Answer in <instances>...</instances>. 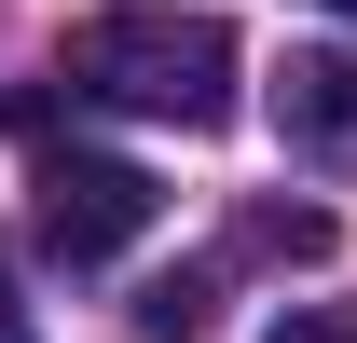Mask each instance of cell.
<instances>
[{
  "label": "cell",
  "mask_w": 357,
  "mask_h": 343,
  "mask_svg": "<svg viewBox=\"0 0 357 343\" xmlns=\"http://www.w3.org/2000/svg\"><path fill=\"white\" fill-rule=\"evenodd\" d=\"M69 83L110 110H151V124H234V28L178 0H124L69 28Z\"/></svg>",
  "instance_id": "1"
},
{
  "label": "cell",
  "mask_w": 357,
  "mask_h": 343,
  "mask_svg": "<svg viewBox=\"0 0 357 343\" xmlns=\"http://www.w3.org/2000/svg\"><path fill=\"white\" fill-rule=\"evenodd\" d=\"M151 165H124V151H42V247L69 261V275H96V261H124L137 234H151Z\"/></svg>",
  "instance_id": "2"
},
{
  "label": "cell",
  "mask_w": 357,
  "mask_h": 343,
  "mask_svg": "<svg viewBox=\"0 0 357 343\" xmlns=\"http://www.w3.org/2000/svg\"><path fill=\"white\" fill-rule=\"evenodd\" d=\"M275 137H289L303 165L357 178V55H289V69H275Z\"/></svg>",
  "instance_id": "3"
},
{
  "label": "cell",
  "mask_w": 357,
  "mask_h": 343,
  "mask_svg": "<svg viewBox=\"0 0 357 343\" xmlns=\"http://www.w3.org/2000/svg\"><path fill=\"white\" fill-rule=\"evenodd\" d=\"M206 316H220V275H151V289H137V330L151 343H192Z\"/></svg>",
  "instance_id": "4"
},
{
  "label": "cell",
  "mask_w": 357,
  "mask_h": 343,
  "mask_svg": "<svg viewBox=\"0 0 357 343\" xmlns=\"http://www.w3.org/2000/svg\"><path fill=\"white\" fill-rule=\"evenodd\" d=\"M234 247H248V261H330V220H316V206H248Z\"/></svg>",
  "instance_id": "5"
},
{
  "label": "cell",
  "mask_w": 357,
  "mask_h": 343,
  "mask_svg": "<svg viewBox=\"0 0 357 343\" xmlns=\"http://www.w3.org/2000/svg\"><path fill=\"white\" fill-rule=\"evenodd\" d=\"M261 343H357V316H330V302H289V316H275Z\"/></svg>",
  "instance_id": "6"
},
{
  "label": "cell",
  "mask_w": 357,
  "mask_h": 343,
  "mask_svg": "<svg viewBox=\"0 0 357 343\" xmlns=\"http://www.w3.org/2000/svg\"><path fill=\"white\" fill-rule=\"evenodd\" d=\"M0 343H42V330H28V302H14V261H0Z\"/></svg>",
  "instance_id": "7"
},
{
  "label": "cell",
  "mask_w": 357,
  "mask_h": 343,
  "mask_svg": "<svg viewBox=\"0 0 357 343\" xmlns=\"http://www.w3.org/2000/svg\"><path fill=\"white\" fill-rule=\"evenodd\" d=\"M330 14H357V0H330Z\"/></svg>",
  "instance_id": "8"
}]
</instances>
